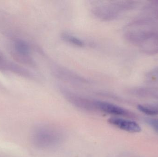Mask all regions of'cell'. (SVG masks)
I'll use <instances>...</instances> for the list:
<instances>
[{"label":"cell","mask_w":158,"mask_h":157,"mask_svg":"<svg viewBox=\"0 0 158 157\" xmlns=\"http://www.w3.org/2000/svg\"><path fill=\"white\" fill-rule=\"evenodd\" d=\"M120 6L116 2H107L95 6L92 12L98 18L104 20H110L117 17Z\"/></svg>","instance_id":"6da1fadb"},{"label":"cell","mask_w":158,"mask_h":157,"mask_svg":"<svg viewBox=\"0 0 158 157\" xmlns=\"http://www.w3.org/2000/svg\"><path fill=\"white\" fill-rule=\"evenodd\" d=\"M94 108L102 112L115 116H127L129 112L126 110L109 102L103 101H94Z\"/></svg>","instance_id":"7a4b0ae2"},{"label":"cell","mask_w":158,"mask_h":157,"mask_svg":"<svg viewBox=\"0 0 158 157\" xmlns=\"http://www.w3.org/2000/svg\"><path fill=\"white\" fill-rule=\"evenodd\" d=\"M108 122L110 124L124 131L131 132H139L141 128L138 124L130 120L112 117L110 118Z\"/></svg>","instance_id":"3957f363"},{"label":"cell","mask_w":158,"mask_h":157,"mask_svg":"<svg viewBox=\"0 0 158 157\" xmlns=\"http://www.w3.org/2000/svg\"><path fill=\"white\" fill-rule=\"evenodd\" d=\"M15 49L16 52L21 56H27L30 53L28 45L25 41L18 40L15 43Z\"/></svg>","instance_id":"277c9868"},{"label":"cell","mask_w":158,"mask_h":157,"mask_svg":"<svg viewBox=\"0 0 158 157\" xmlns=\"http://www.w3.org/2000/svg\"><path fill=\"white\" fill-rule=\"evenodd\" d=\"M62 37L65 41L75 46L82 47L85 45V42L83 41L71 34L64 33L62 35Z\"/></svg>","instance_id":"5b68a950"},{"label":"cell","mask_w":158,"mask_h":157,"mask_svg":"<svg viewBox=\"0 0 158 157\" xmlns=\"http://www.w3.org/2000/svg\"><path fill=\"white\" fill-rule=\"evenodd\" d=\"M138 109L143 113L149 115H156L158 114V109L156 108H151L139 105L138 106Z\"/></svg>","instance_id":"8992f818"},{"label":"cell","mask_w":158,"mask_h":157,"mask_svg":"<svg viewBox=\"0 0 158 157\" xmlns=\"http://www.w3.org/2000/svg\"><path fill=\"white\" fill-rule=\"evenodd\" d=\"M148 122L155 130L158 132V120H149L148 121Z\"/></svg>","instance_id":"52a82bcc"}]
</instances>
